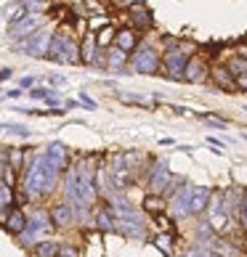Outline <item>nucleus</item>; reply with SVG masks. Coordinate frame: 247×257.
Wrapping results in <instances>:
<instances>
[{
	"instance_id": "obj_11",
	"label": "nucleus",
	"mask_w": 247,
	"mask_h": 257,
	"mask_svg": "<svg viewBox=\"0 0 247 257\" xmlns=\"http://www.w3.org/2000/svg\"><path fill=\"white\" fill-rule=\"evenodd\" d=\"M226 217H229V209H226L223 204V196H218L215 202H213V209H210V228L213 231H223V223H226Z\"/></svg>"
},
{
	"instance_id": "obj_2",
	"label": "nucleus",
	"mask_w": 247,
	"mask_h": 257,
	"mask_svg": "<svg viewBox=\"0 0 247 257\" xmlns=\"http://www.w3.org/2000/svg\"><path fill=\"white\" fill-rule=\"evenodd\" d=\"M48 59L51 61H59V64H74V61H80V48H77V43H74L72 37L53 35Z\"/></svg>"
},
{
	"instance_id": "obj_18",
	"label": "nucleus",
	"mask_w": 247,
	"mask_h": 257,
	"mask_svg": "<svg viewBox=\"0 0 247 257\" xmlns=\"http://www.w3.org/2000/svg\"><path fill=\"white\" fill-rule=\"evenodd\" d=\"M213 80L218 82V88H221V90H234V88H236V80L231 77V72L223 69V66L213 69Z\"/></svg>"
},
{
	"instance_id": "obj_6",
	"label": "nucleus",
	"mask_w": 247,
	"mask_h": 257,
	"mask_svg": "<svg viewBox=\"0 0 247 257\" xmlns=\"http://www.w3.org/2000/svg\"><path fill=\"white\" fill-rule=\"evenodd\" d=\"M51 225H53V220H51V215H45V212H35L30 220H27V228H24V244H32V241H37V236H45L51 231Z\"/></svg>"
},
{
	"instance_id": "obj_31",
	"label": "nucleus",
	"mask_w": 247,
	"mask_h": 257,
	"mask_svg": "<svg viewBox=\"0 0 247 257\" xmlns=\"http://www.w3.org/2000/svg\"><path fill=\"white\" fill-rule=\"evenodd\" d=\"M80 98H83V103H85L88 109H96V101H93V98L88 96V93H80Z\"/></svg>"
},
{
	"instance_id": "obj_5",
	"label": "nucleus",
	"mask_w": 247,
	"mask_h": 257,
	"mask_svg": "<svg viewBox=\"0 0 247 257\" xmlns=\"http://www.w3.org/2000/svg\"><path fill=\"white\" fill-rule=\"evenodd\" d=\"M159 66V56L151 45H138L136 53H133V69L144 72V74H154Z\"/></svg>"
},
{
	"instance_id": "obj_38",
	"label": "nucleus",
	"mask_w": 247,
	"mask_h": 257,
	"mask_svg": "<svg viewBox=\"0 0 247 257\" xmlns=\"http://www.w3.org/2000/svg\"><path fill=\"white\" fill-rule=\"evenodd\" d=\"M32 82H35L32 77H24V80H22V88H30V85H32Z\"/></svg>"
},
{
	"instance_id": "obj_30",
	"label": "nucleus",
	"mask_w": 247,
	"mask_h": 257,
	"mask_svg": "<svg viewBox=\"0 0 247 257\" xmlns=\"http://www.w3.org/2000/svg\"><path fill=\"white\" fill-rule=\"evenodd\" d=\"M22 154L24 151H11V170H16L19 165H22Z\"/></svg>"
},
{
	"instance_id": "obj_9",
	"label": "nucleus",
	"mask_w": 247,
	"mask_h": 257,
	"mask_svg": "<svg viewBox=\"0 0 247 257\" xmlns=\"http://www.w3.org/2000/svg\"><path fill=\"white\" fill-rule=\"evenodd\" d=\"M37 24H40V19H37V16H27V19H22L16 27H11V30H8V35L16 37V40H22V37H27V40H30V35L37 32Z\"/></svg>"
},
{
	"instance_id": "obj_20",
	"label": "nucleus",
	"mask_w": 247,
	"mask_h": 257,
	"mask_svg": "<svg viewBox=\"0 0 247 257\" xmlns=\"http://www.w3.org/2000/svg\"><path fill=\"white\" fill-rule=\"evenodd\" d=\"M6 225H8V231H14V233H24V228H27V217H24L22 209H14V212L8 215Z\"/></svg>"
},
{
	"instance_id": "obj_3",
	"label": "nucleus",
	"mask_w": 247,
	"mask_h": 257,
	"mask_svg": "<svg viewBox=\"0 0 247 257\" xmlns=\"http://www.w3.org/2000/svg\"><path fill=\"white\" fill-rule=\"evenodd\" d=\"M192 194H194V186L192 183H181V186H178L173 202H170V215H173L176 220L192 215Z\"/></svg>"
},
{
	"instance_id": "obj_19",
	"label": "nucleus",
	"mask_w": 247,
	"mask_h": 257,
	"mask_svg": "<svg viewBox=\"0 0 247 257\" xmlns=\"http://www.w3.org/2000/svg\"><path fill=\"white\" fill-rule=\"evenodd\" d=\"M96 48H99L96 37L88 35V37H85V43H83V51H80V61H85V64H93V61H96Z\"/></svg>"
},
{
	"instance_id": "obj_10",
	"label": "nucleus",
	"mask_w": 247,
	"mask_h": 257,
	"mask_svg": "<svg viewBox=\"0 0 247 257\" xmlns=\"http://www.w3.org/2000/svg\"><path fill=\"white\" fill-rule=\"evenodd\" d=\"M45 162L56 170V173H61L64 170V162H66V149H64V144H51L48 149H45Z\"/></svg>"
},
{
	"instance_id": "obj_32",
	"label": "nucleus",
	"mask_w": 247,
	"mask_h": 257,
	"mask_svg": "<svg viewBox=\"0 0 247 257\" xmlns=\"http://www.w3.org/2000/svg\"><path fill=\"white\" fill-rule=\"evenodd\" d=\"M112 40V30H109V27H107V30H104V35L99 37V45H107Z\"/></svg>"
},
{
	"instance_id": "obj_8",
	"label": "nucleus",
	"mask_w": 247,
	"mask_h": 257,
	"mask_svg": "<svg viewBox=\"0 0 247 257\" xmlns=\"http://www.w3.org/2000/svg\"><path fill=\"white\" fill-rule=\"evenodd\" d=\"M168 180H170V167H168V162H154L151 165V173H149V186H151V191L154 194H165V188H168Z\"/></svg>"
},
{
	"instance_id": "obj_17",
	"label": "nucleus",
	"mask_w": 247,
	"mask_h": 257,
	"mask_svg": "<svg viewBox=\"0 0 247 257\" xmlns=\"http://www.w3.org/2000/svg\"><path fill=\"white\" fill-rule=\"evenodd\" d=\"M133 24H138L141 30H149V27H154V19H151V11L144 8L141 3H136V11H133Z\"/></svg>"
},
{
	"instance_id": "obj_7",
	"label": "nucleus",
	"mask_w": 247,
	"mask_h": 257,
	"mask_svg": "<svg viewBox=\"0 0 247 257\" xmlns=\"http://www.w3.org/2000/svg\"><path fill=\"white\" fill-rule=\"evenodd\" d=\"M51 40H53V35H48V32H37V35H32L30 40H24V53L27 56H35V59H40V56H48V51H51Z\"/></svg>"
},
{
	"instance_id": "obj_12",
	"label": "nucleus",
	"mask_w": 247,
	"mask_h": 257,
	"mask_svg": "<svg viewBox=\"0 0 247 257\" xmlns=\"http://www.w3.org/2000/svg\"><path fill=\"white\" fill-rule=\"evenodd\" d=\"M207 204H210V188L205 186H194V194H192V215H202Z\"/></svg>"
},
{
	"instance_id": "obj_1",
	"label": "nucleus",
	"mask_w": 247,
	"mask_h": 257,
	"mask_svg": "<svg viewBox=\"0 0 247 257\" xmlns=\"http://www.w3.org/2000/svg\"><path fill=\"white\" fill-rule=\"evenodd\" d=\"M56 178H59V173H56L48 162H45V151H43V154H37L30 162L27 175H24V194H27V199H37V196L53 191Z\"/></svg>"
},
{
	"instance_id": "obj_21",
	"label": "nucleus",
	"mask_w": 247,
	"mask_h": 257,
	"mask_svg": "<svg viewBox=\"0 0 247 257\" xmlns=\"http://www.w3.org/2000/svg\"><path fill=\"white\" fill-rule=\"evenodd\" d=\"M117 231L130 236V239H144V236H146V231H144V225H141V223H117Z\"/></svg>"
},
{
	"instance_id": "obj_23",
	"label": "nucleus",
	"mask_w": 247,
	"mask_h": 257,
	"mask_svg": "<svg viewBox=\"0 0 247 257\" xmlns=\"http://www.w3.org/2000/svg\"><path fill=\"white\" fill-rule=\"evenodd\" d=\"M229 72H231V77H244L247 74V59H242V56H236V59L229 61Z\"/></svg>"
},
{
	"instance_id": "obj_39",
	"label": "nucleus",
	"mask_w": 247,
	"mask_h": 257,
	"mask_svg": "<svg viewBox=\"0 0 247 257\" xmlns=\"http://www.w3.org/2000/svg\"><path fill=\"white\" fill-rule=\"evenodd\" d=\"M242 138H244V141H247V133H244V136H242Z\"/></svg>"
},
{
	"instance_id": "obj_28",
	"label": "nucleus",
	"mask_w": 247,
	"mask_h": 257,
	"mask_svg": "<svg viewBox=\"0 0 247 257\" xmlns=\"http://www.w3.org/2000/svg\"><path fill=\"white\" fill-rule=\"evenodd\" d=\"M51 88H35V90H30V98H37V101H48V96H51Z\"/></svg>"
},
{
	"instance_id": "obj_24",
	"label": "nucleus",
	"mask_w": 247,
	"mask_h": 257,
	"mask_svg": "<svg viewBox=\"0 0 247 257\" xmlns=\"http://www.w3.org/2000/svg\"><path fill=\"white\" fill-rule=\"evenodd\" d=\"M11 204H14V188L3 180L0 183V209H8Z\"/></svg>"
},
{
	"instance_id": "obj_27",
	"label": "nucleus",
	"mask_w": 247,
	"mask_h": 257,
	"mask_svg": "<svg viewBox=\"0 0 247 257\" xmlns=\"http://www.w3.org/2000/svg\"><path fill=\"white\" fill-rule=\"evenodd\" d=\"M0 127L8 130V133H14V136H22V138L30 136V127H24V125H11V122H6V125H0Z\"/></svg>"
},
{
	"instance_id": "obj_36",
	"label": "nucleus",
	"mask_w": 247,
	"mask_h": 257,
	"mask_svg": "<svg viewBox=\"0 0 247 257\" xmlns=\"http://www.w3.org/2000/svg\"><path fill=\"white\" fill-rule=\"evenodd\" d=\"M6 96H8V98H19V96H22V90H8Z\"/></svg>"
},
{
	"instance_id": "obj_22",
	"label": "nucleus",
	"mask_w": 247,
	"mask_h": 257,
	"mask_svg": "<svg viewBox=\"0 0 247 257\" xmlns=\"http://www.w3.org/2000/svg\"><path fill=\"white\" fill-rule=\"evenodd\" d=\"M35 257H59V244L56 241H40L35 246Z\"/></svg>"
},
{
	"instance_id": "obj_15",
	"label": "nucleus",
	"mask_w": 247,
	"mask_h": 257,
	"mask_svg": "<svg viewBox=\"0 0 247 257\" xmlns=\"http://www.w3.org/2000/svg\"><path fill=\"white\" fill-rule=\"evenodd\" d=\"M115 48H120L122 53L136 51V48H138V45H136V35H133L130 30H122V32H117V37H115Z\"/></svg>"
},
{
	"instance_id": "obj_16",
	"label": "nucleus",
	"mask_w": 247,
	"mask_h": 257,
	"mask_svg": "<svg viewBox=\"0 0 247 257\" xmlns=\"http://www.w3.org/2000/svg\"><path fill=\"white\" fill-rule=\"evenodd\" d=\"M72 217H74V209H72L69 204H59V207H56L53 212H51L53 225H69Z\"/></svg>"
},
{
	"instance_id": "obj_4",
	"label": "nucleus",
	"mask_w": 247,
	"mask_h": 257,
	"mask_svg": "<svg viewBox=\"0 0 247 257\" xmlns=\"http://www.w3.org/2000/svg\"><path fill=\"white\" fill-rule=\"evenodd\" d=\"M165 74L170 80H184L186 77V64H189V51H168L162 56Z\"/></svg>"
},
{
	"instance_id": "obj_29",
	"label": "nucleus",
	"mask_w": 247,
	"mask_h": 257,
	"mask_svg": "<svg viewBox=\"0 0 247 257\" xmlns=\"http://www.w3.org/2000/svg\"><path fill=\"white\" fill-rule=\"evenodd\" d=\"M59 257H80L74 246H59Z\"/></svg>"
},
{
	"instance_id": "obj_34",
	"label": "nucleus",
	"mask_w": 247,
	"mask_h": 257,
	"mask_svg": "<svg viewBox=\"0 0 247 257\" xmlns=\"http://www.w3.org/2000/svg\"><path fill=\"white\" fill-rule=\"evenodd\" d=\"M11 74H14L11 69H0V82H3V80H8V77H11Z\"/></svg>"
},
{
	"instance_id": "obj_35",
	"label": "nucleus",
	"mask_w": 247,
	"mask_h": 257,
	"mask_svg": "<svg viewBox=\"0 0 247 257\" xmlns=\"http://www.w3.org/2000/svg\"><path fill=\"white\" fill-rule=\"evenodd\" d=\"M51 82H53V85H61V82H64V77H61V74H53Z\"/></svg>"
},
{
	"instance_id": "obj_33",
	"label": "nucleus",
	"mask_w": 247,
	"mask_h": 257,
	"mask_svg": "<svg viewBox=\"0 0 247 257\" xmlns=\"http://www.w3.org/2000/svg\"><path fill=\"white\" fill-rule=\"evenodd\" d=\"M242 223L247 228V196H244V202H242Z\"/></svg>"
},
{
	"instance_id": "obj_25",
	"label": "nucleus",
	"mask_w": 247,
	"mask_h": 257,
	"mask_svg": "<svg viewBox=\"0 0 247 257\" xmlns=\"http://www.w3.org/2000/svg\"><path fill=\"white\" fill-rule=\"evenodd\" d=\"M122 61H125V53H122L120 48H112L109 51V72H120Z\"/></svg>"
},
{
	"instance_id": "obj_14",
	"label": "nucleus",
	"mask_w": 247,
	"mask_h": 257,
	"mask_svg": "<svg viewBox=\"0 0 247 257\" xmlns=\"http://www.w3.org/2000/svg\"><path fill=\"white\" fill-rule=\"evenodd\" d=\"M96 225L101 231H117V223H115V212H112V207H101L96 212Z\"/></svg>"
},
{
	"instance_id": "obj_37",
	"label": "nucleus",
	"mask_w": 247,
	"mask_h": 257,
	"mask_svg": "<svg viewBox=\"0 0 247 257\" xmlns=\"http://www.w3.org/2000/svg\"><path fill=\"white\" fill-rule=\"evenodd\" d=\"M236 85H239V88H244V90H247V74H244V77H239V80H236Z\"/></svg>"
},
{
	"instance_id": "obj_26",
	"label": "nucleus",
	"mask_w": 247,
	"mask_h": 257,
	"mask_svg": "<svg viewBox=\"0 0 247 257\" xmlns=\"http://www.w3.org/2000/svg\"><path fill=\"white\" fill-rule=\"evenodd\" d=\"M144 209H146V212H151V215H154V212H162V209H165L162 196H146V199H144Z\"/></svg>"
},
{
	"instance_id": "obj_13",
	"label": "nucleus",
	"mask_w": 247,
	"mask_h": 257,
	"mask_svg": "<svg viewBox=\"0 0 247 257\" xmlns=\"http://www.w3.org/2000/svg\"><path fill=\"white\" fill-rule=\"evenodd\" d=\"M207 77V64L202 61V59H189V64H186V77L184 80H189V82H202Z\"/></svg>"
},
{
	"instance_id": "obj_40",
	"label": "nucleus",
	"mask_w": 247,
	"mask_h": 257,
	"mask_svg": "<svg viewBox=\"0 0 247 257\" xmlns=\"http://www.w3.org/2000/svg\"><path fill=\"white\" fill-rule=\"evenodd\" d=\"M184 257H186V254H184Z\"/></svg>"
}]
</instances>
